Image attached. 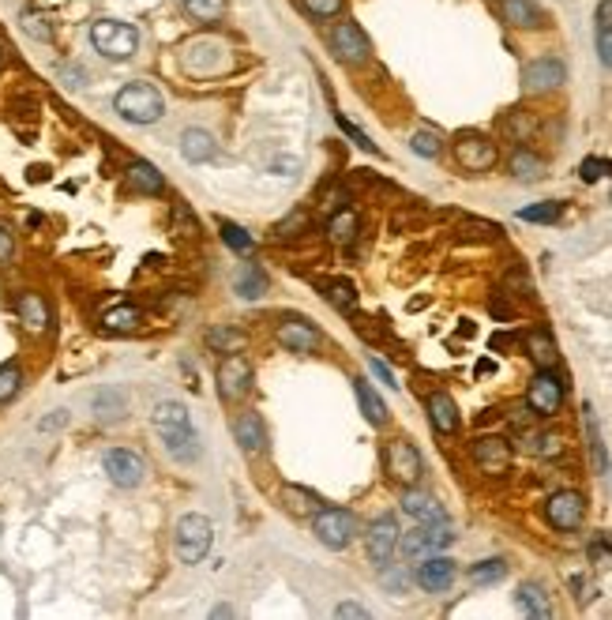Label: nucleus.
I'll list each match as a JSON object with an SVG mask.
<instances>
[{
	"label": "nucleus",
	"mask_w": 612,
	"mask_h": 620,
	"mask_svg": "<svg viewBox=\"0 0 612 620\" xmlns=\"http://www.w3.org/2000/svg\"><path fill=\"white\" fill-rule=\"evenodd\" d=\"M155 429L158 436L166 440V448L177 455V459H192L196 455V433H192V421H188V410L181 403H158L155 406Z\"/></svg>",
	"instance_id": "nucleus-1"
},
{
	"label": "nucleus",
	"mask_w": 612,
	"mask_h": 620,
	"mask_svg": "<svg viewBox=\"0 0 612 620\" xmlns=\"http://www.w3.org/2000/svg\"><path fill=\"white\" fill-rule=\"evenodd\" d=\"M113 110L124 120H132V124H155L162 117L166 102L150 83H129V87H120V94L113 98Z\"/></svg>",
	"instance_id": "nucleus-2"
},
{
	"label": "nucleus",
	"mask_w": 612,
	"mask_h": 620,
	"mask_svg": "<svg viewBox=\"0 0 612 620\" xmlns=\"http://www.w3.org/2000/svg\"><path fill=\"white\" fill-rule=\"evenodd\" d=\"M91 42H94L98 53L110 57V61H129L139 49L136 27H129V23H120V19H98L91 27Z\"/></svg>",
	"instance_id": "nucleus-3"
},
{
	"label": "nucleus",
	"mask_w": 612,
	"mask_h": 620,
	"mask_svg": "<svg viewBox=\"0 0 612 620\" xmlns=\"http://www.w3.org/2000/svg\"><path fill=\"white\" fill-rule=\"evenodd\" d=\"M211 519L207 515H185L181 523H177V553H181L185 564H199L211 549Z\"/></svg>",
	"instance_id": "nucleus-4"
},
{
	"label": "nucleus",
	"mask_w": 612,
	"mask_h": 620,
	"mask_svg": "<svg viewBox=\"0 0 612 620\" xmlns=\"http://www.w3.org/2000/svg\"><path fill=\"white\" fill-rule=\"evenodd\" d=\"M454 541V530L444 523H417V530H410L402 538V553H406V560H425V557H432V553H440V549H447V545Z\"/></svg>",
	"instance_id": "nucleus-5"
},
{
	"label": "nucleus",
	"mask_w": 612,
	"mask_h": 620,
	"mask_svg": "<svg viewBox=\"0 0 612 620\" xmlns=\"http://www.w3.org/2000/svg\"><path fill=\"white\" fill-rule=\"evenodd\" d=\"M357 534V519L342 508H323L316 515V538L327 545V549H346Z\"/></svg>",
	"instance_id": "nucleus-6"
},
{
	"label": "nucleus",
	"mask_w": 612,
	"mask_h": 620,
	"mask_svg": "<svg viewBox=\"0 0 612 620\" xmlns=\"http://www.w3.org/2000/svg\"><path fill=\"white\" fill-rule=\"evenodd\" d=\"M218 391H222L225 403H241L244 395L252 391V365L241 354H229L218 365Z\"/></svg>",
	"instance_id": "nucleus-7"
},
{
	"label": "nucleus",
	"mask_w": 612,
	"mask_h": 620,
	"mask_svg": "<svg viewBox=\"0 0 612 620\" xmlns=\"http://www.w3.org/2000/svg\"><path fill=\"white\" fill-rule=\"evenodd\" d=\"M526 403H530V410L538 414V417H552V414L559 410V403H564V384H559L549 368H541L538 377L530 380Z\"/></svg>",
	"instance_id": "nucleus-8"
},
{
	"label": "nucleus",
	"mask_w": 612,
	"mask_h": 620,
	"mask_svg": "<svg viewBox=\"0 0 612 620\" xmlns=\"http://www.w3.org/2000/svg\"><path fill=\"white\" fill-rule=\"evenodd\" d=\"M545 515H549V523L556 530H575L582 523V515H586V501H582L579 492H571V489L552 492L549 504H545Z\"/></svg>",
	"instance_id": "nucleus-9"
},
{
	"label": "nucleus",
	"mask_w": 612,
	"mask_h": 620,
	"mask_svg": "<svg viewBox=\"0 0 612 620\" xmlns=\"http://www.w3.org/2000/svg\"><path fill=\"white\" fill-rule=\"evenodd\" d=\"M454 158L470 173H484L496 166V143H489L484 136H463L454 143Z\"/></svg>",
	"instance_id": "nucleus-10"
},
{
	"label": "nucleus",
	"mask_w": 612,
	"mask_h": 620,
	"mask_svg": "<svg viewBox=\"0 0 612 620\" xmlns=\"http://www.w3.org/2000/svg\"><path fill=\"white\" fill-rule=\"evenodd\" d=\"M106 474H110V482L120 485V489H136V485L143 482V474H147V466H143V459H139L136 452H129V448H113V452L106 455Z\"/></svg>",
	"instance_id": "nucleus-11"
},
{
	"label": "nucleus",
	"mask_w": 612,
	"mask_h": 620,
	"mask_svg": "<svg viewBox=\"0 0 612 620\" xmlns=\"http://www.w3.org/2000/svg\"><path fill=\"white\" fill-rule=\"evenodd\" d=\"M330 49L346 61V64H361V61H368V38H365V31L357 27V23H339L335 31H330Z\"/></svg>",
	"instance_id": "nucleus-12"
},
{
	"label": "nucleus",
	"mask_w": 612,
	"mask_h": 620,
	"mask_svg": "<svg viewBox=\"0 0 612 620\" xmlns=\"http://www.w3.org/2000/svg\"><path fill=\"white\" fill-rule=\"evenodd\" d=\"M387 474L402 485H414L421 478V455L410 440H395L387 448Z\"/></svg>",
	"instance_id": "nucleus-13"
},
{
	"label": "nucleus",
	"mask_w": 612,
	"mask_h": 620,
	"mask_svg": "<svg viewBox=\"0 0 612 620\" xmlns=\"http://www.w3.org/2000/svg\"><path fill=\"white\" fill-rule=\"evenodd\" d=\"M564 64H559L556 57H541V61H530L522 68V87L530 94H538V91H556L559 83H564Z\"/></svg>",
	"instance_id": "nucleus-14"
},
{
	"label": "nucleus",
	"mask_w": 612,
	"mask_h": 620,
	"mask_svg": "<svg viewBox=\"0 0 612 620\" xmlns=\"http://www.w3.org/2000/svg\"><path fill=\"white\" fill-rule=\"evenodd\" d=\"M278 342L290 346L293 354H312L320 350V331L309 320H286V324H278Z\"/></svg>",
	"instance_id": "nucleus-15"
},
{
	"label": "nucleus",
	"mask_w": 612,
	"mask_h": 620,
	"mask_svg": "<svg viewBox=\"0 0 612 620\" xmlns=\"http://www.w3.org/2000/svg\"><path fill=\"white\" fill-rule=\"evenodd\" d=\"M417 583L425 587V590H432V594H440V590H447L451 583H454V560H447V557H425L421 564H417Z\"/></svg>",
	"instance_id": "nucleus-16"
},
{
	"label": "nucleus",
	"mask_w": 612,
	"mask_h": 620,
	"mask_svg": "<svg viewBox=\"0 0 612 620\" xmlns=\"http://www.w3.org/2000/svg\"><path fill=\"white\" fill-rule=\"evenodd\" d=\"M395 545H398V527H395V519L384 515V519H376V523L368 527V557L376 564H387L391 553H395Z\"/></svg>",
	"instance_id": "nucleus-17"
},
{
	"label": "nucleus",
	"mask_w": 612,
	"mask_h": 620,
	"mask_svg": "<svg viewBox=\"0 0 612 620\" xmlns=\"http://www.w3.org/2000/svg\"><path fill=\"white\" fill-rule=\"evenodd\" d=\"M473 459L489 470V474H500V470L512 466V444L500 440V436H481L473 444Z\"/></svg>",
	"instance_id": "nucleus-18"
},
{
	"label": "nucleus",
	"mask_w": 612,
	"mask_h": 620,
	"mask_svg": "<svg viewBox=\"0 0 612 620\" xmlns=\"http://www.w3.org/2000/svg\"><path fill=\"white\" fill-rule=\"evenodd\" d=\"M402 511L410 519H417V523H440L444 519V504L432 492H417V489H410L402 496Z\"/></svg>",
	"instance_id": "nucleus-19"
},
{
	"label": "nucleus",
	"mask_w": 612,
	"mask_h": 620,
	"mask_svg": "<svg viewBox=\"0 0 612 620\" xmlns=\"http://www.w3.org/2000/svg\"><path fill=\"white\" fill-rule=\"evenodd\" d=\"M234 433H237L241 448H244L248 455H263V452H267V433H263L260 414H241L237 425H234Z\"/></svg>",
	"instance_id": "nucleus-20"
},
{
	"label": "nucleus",
	"mask_w": 612,
	"mask_h": 620,
	"mask_svg": "<svg viewBox=\"0 0 612 620\" xmlns=\"http://www.w3.org/2000/svg\"><path fill=\"white\" fill-rule=\"evenodd\" d=\"M428 417H432V429L451 436L458 433V406L451 403V395L436 391V395H428Z\"/></svg>",
	"instance_id": "nucleus-21"
},
{
	"label": "nucleus",
	"mask_w": 612,
	"mask_h": 620,
	"mask_svg": "<svg viewBox=\"0 0 612 620\" xmlns=\"http://www.w3.org/2000/svg\"><path fill=\"white\" fill-rule=\"evenodd\" d=\"M19 324L27 328L31 335H42L49 328V305L42 301L38 293H23L19 297Z\"/></svg>",
	"instance_id": "nucleus-22"
},
{
	"label": "nucleus",
	"mask_w": 612,
	"mask_h": 620,
	"mask_svg": "<svg viewBox=\"0 0 612 620\" xmlns=\"http://www.w3.org/2000/svg\"><path fill=\"white\" fill-rule=\"evenodd\" d=\"M500 12L512 27H522V31L526 27H541V8L533 5V0H503Z\"/></svg>",
	"instance_id": "nucleus-23"
},
{
	"label": "nucleus",
	"mask_w": 612,
	"mask_h": 620,
	"mask_svg": "<svg viewBox=\"0 0 612 620\" xmlns=\"http://www.w3.org/2000/svg\"><path fill=\"white\" fill-rule=\"evenodd\" d=\"M181 155H185L188 162H207V158H215V139H211V132L188 129V132L181 136Z\"/></svg>",
	"instance_id": "nucleus-24"
},
{
	"label": "nucleus",
	"mask_w": 612,
	"mask_h": 620,
	"mask_svg": "<svg viewBox=\"0 0 612 620\" xmlns=\"http://www.w3.org/2000/svg\"><path fill=\"white\" fill-rule=\"evenodd\" d=\"M234 286H237V293L244 297V301H256V297H263V290H267V275L256 263H244V267H237Z\"/></svg>",
	"instance_id": "nucleus-25"
},
{
	"label": "nucleus",
	"mask_w": 612,
	"mask_h": 620,
	"mask_svg": "<svg viewBox=\"0 0 612 620\" xmlns=\"http://www.w3.org/2000/svg\"><path fill=\"white\" fill-rule=\"evenodd\" d=\"M129 185L136 188V192H143V196H158L162 188H166V181H162V173L150 166V162H136V166H129Z\"/></svg>",
	"instance_id": "nucleus-26"
},
{
	"label": "nucleus",
	"mask_w": 612,
	"mask_h": 620,
	"mask_svg": "<svg viewBox=\"0 0 612 620\" xmlns=\"http://www.w3.org/2000/svg\"><path fill=\"white\" fill-rule=\"evenodd\" d=\"M353 391H357V403H361V414L372 421V425H384L387 421V406L379 403V395L372 391L368 380H353Z\"/></svg>",
	"instance_id": "nucleus-27"
},
{
	"label": "nucleus",
	"mask_w": 612,
	"mask_h": 620,
	"mask_svg": "<svg viewBox=\"0 0 612 620\" xmlns=\"http://www.w3.org/2000/svg\"><path fill=\"white\" fill-rule=\"evenodd\" d=\"M139 309L136 305H113L106 316H101V328L113 331V335H124V331H136L139 328Z\"/></svg>",
	"instance_id": "nucleus-28"
},
{
	"label": "nucleus",
	"mask_w": 612,
	"mask_h": 620,
	"mask_svg": "<svg viewBox=\"0 0 612 620\" xmlns=\"http://www.w3.org/2000/svg\"><path fill=\"white\" fill-rule=\"evenodd\" d=\"M519 609L526 613V616H549L552 613V606H549V598H545V590L538 587V583H522L519 587Z\"/></svg>",
	"instance_id": "nucleus-29"
},
{
	"label": "nucleus",
	"mask_w": 612,
	"mask_h": 620,
	"mask_svg": "<svg viewBox=\"0 0 612 620\" xmlns=\"http://www.w3.org/2000/svg\"><path fill=\"white\" fill-rule=\"evenodd\" d=\"M244 331H237V328H211L207 331V346L211 350H218V354H237V350H244Z\"/></svg>",
	"instance_id": "nucleus-30"
},
{
	"label": "nucleus",
	"mask_w": 612,
	"mask_h": 620,
	"mask_svg": "<svg viewBox=\"0 0 612 620\" xmlns=\"http://www.w3.org/2000/svg\"><path fill=\"white\" fill-rule=\"evenodd\" d=\"M512 173L519 181H538L545 173V162H541V155H533V151H526V147H522V151L512 155Z\"/></svg>",
	"instance_id": "nucleus-31"
},
{
	"label": "nucleus",
	"mask_w": 612,
	"mask_h": 620,
	"mask_svg": "<svg viewBox=\"0 0 612 620\" xmlns=\"http://www.w3.org/2000/svg\"><path fill=\"white\" fill-rule=\"evenodd\" d=\"M323 290H327V301L335 305L339 312H353L357 309V290H353V282L339 279V282H327Z\"/></svg>",
	"instance_id": "nucleus-32"
},
{
	"label": "nucleus",
	"mask_w": 612,
	"mask_h": 620,
	"mask_svg": "<svg viewBox=\"0 0 612 620\" xmlns=\"http://www.w3.org/2000/svg\"><path fill=\"white\" fill-rule=\"evenodd\" d=\"M526 346H530V358L538 361L541 368H552V365H556V346H552V339H549V335L533 331V335L526 339Z\"/></svg>",
	"instance_id": "nucleus-33"
},
{
	"label": "nucleus",
	"mask_w": 612,
	"mask_h": 620,
	"mask_svg": "<svg viewBox=\"0 0 612 620\" xmlns=\"http://www.w3.org/2000/svg\"><path fill=\"white\" fill-rule=\"evenodd\" d=\"M185 8L199 23H218L225 15V0H185Z\"/></svg>",
	"instance_id": "nucleus-34"
},
{
	"label": "nucleus",
	"mask_w": 612,
	"mask_h": 620,
	"mask_svg": "<svg viewBox=\"0 0 612 620\" xmlns=\"http://www.w3.org/2000/svg\"><path fill=\"white\" fill-rule=\"evenodd\" d=\"M503 576H507V564H503V560H481V564H473V568H470V579H473L477 587L500 583Z\"/></svg>",
	"instance_id": "nucleus-35"
},
{
	"label": "nucleus",
	"mask_w": 612,
	"mask_h": 620,
	"mask_svg": "<svg viewBox=\"0 0 612 620\" xmlns=\"http://www.w3.org/2000/svg\"><path fill=\"white\" fill-rule=\"evenodd\" d=\"M222 241L234 248V253H252V244H256V241H252V234L241 230L237 222H222Z\"/></svg>",
	"instance_id": "nucleus-36"
},
{
	"label": "nucleus",
	"mask_w": 612,
	"mask_h": 620,
	"mask_svg": "<svg viewBox=\"0 0 612 620\" xmlns=\"http://www.w3.org/2000/svg\"><path fill=\"white\" fill-rule=\"evenodd\" d=\"M410 147L417 155H425V158H436L440 151H444V139L432 132V129H421V132H414V139H410Z\"/></svg>",
	"instance_id": "nucleus-37"
},
{
	"label": "nucleus",
	"mask_w": 612,
	"mask_h": 620,
	"mask_svg": "<svg viewBox=\"0 0 612 620\" xmlns=\"http://www.w3.org/2000/svg\"><path fill=\"white\" fill-rule=\"evenodd\" d=\"M353 234H357V215L353 211H339L335 218H330V237H335L339 244L353 241Z\"/></svg>",
	"instance_id": "nucleus-38"
},
{
	"label": "nucleus",
	"mask_w": 612,
	"mask_h": 620,
	"mask_svg": "<svg viewBox=\"0 0 612 620\" xmlns=\"http://www.w3.org/2000/svg\"><path fill=\"white\" fill-rule=\"evenodd\" d=\"M23 377H19V368L15 365H0V403H8L12 395L19 391Z\"/></svg>",
	"instance_id": "nucleus-39"
},
{
	"label": "nucleus",
	"mask_w": 612,
	"mask_h": 620,
	"mask_svg": "<svg viewBox=\"0 0 612 620\" xmlns=\"http://www.w3.org/2000/svg\"><path fill=\"white\" fill-rule=\"evenodd\" d=\"M301 8L312 19H330V15L342 12V0H301Z\"/></svg>",
	"instance_id": "nucleus-40"
},
{
	"label": "nucleus",
	"mask_w": 612,
	"mask_h": 620,
	"mask_svg": "<svg viewBox=\"0 0 612 620\" xmlns=\"http://www.w3.org/2000/svg\"><path fill=\"white\" fill-rule=\"evenodd\" d=\"M94 410L101 414V417H120V410H124V399L117 391H101L98 399H94Z\"/></svg>",
	"instance_id": "nucleus-41"
},
{
	"label": "nucleus",
	"mask_w": 612,
	"mask_h": 620,
	"mask_svg": "<svg viewBox=\"0 0 612 620\" xmlns=\"http://www.w3.org/2000/svg\"><path fill=\"white\" fill-rule=\"evenodd\" d=\"M559 211H564L559 204H538V207H522L519 218H526V222H556Z\"/></svg>",
	"instance_id": "nucleus-42"
},
{
	"label": "nucleus",
	"mask_w": 612,
	"mask_h": 620,
	"mask_svg": "<svg viewBox=\"0 0 612 620\" xmlns=\"http://www.w3.org/2000/svg\"><path fill=\"white\" fill-rule=\"evenodd\" d=\"M579 173H582L586 185H594V181L605 177V173H612V162H605V158H586V162L579 166Z\"/></svg>",
	"instance_id": "nucleus-43"
},
{
	"label": "nucleus",
	"mask_w": 612,
	"mask_h": 620,
	"mask_svg": "<svg viewBox=\"0 0 612 620\" xmlns=\"http://www.w3.org/2000/svg\"><path fill=\"white\" fill-rule=\"evenodd\" d=\"M23 31H27L31 38H38V42H49V38H53V31H49V23H45L42 15H34V12L23 15Z\"/></svg>",
	"instance_id": "nucleus-44"
},
{
	"label": "nucleus",
	"mask_w": 612,
	"mask_h": 620,
	"mask_svg": "<svg viewBox=\"0 0 612 620\" xmlns=\"http://www.w3.org/2000/svg\"><path fill=\"white\" fill-rule=\"evenodd\" d=\"M339 129H342V132H346V136H349L357 147H365V151H376V143H372V139H368L361 129H357V124H349L346 117H339Z\"/></svg>",
	"instance_id": "nucleus-45"
},
{
	"label": "nucleus",
	"mask_w": 612,
	"mask_h": 620,
	"mask_svg": "<svg viewBox=\"0 0 612 620\" xmlns=\"http://www.w3.org/2000/svg\"><path fill=\"white\" fill-rule=\"evenodd\" d=\"M507 132H512L515 139H526L533 132V120H522V113H512L507 117Z\"/></svg>",
	"instance_id": "nucleus-46"
},
{
	"label": "nucleus",
	"mask_w": 612,
	"mask_h": 620,
	"mask_svg": "<svg viewBox=\"0 0 612 620\" xmlns=\"http://www.w3.org/2000/svg\"><path fill=\"white\" fill-rule=\"evenodd\" d=\"M598 57L605 68H612V31H598Z\"/></svg>",
	"instance_id": "nucleus-47"
},
{
	"label": "nucleus",
	"mask_w": 612,
	"mask_h": 620,
	"mask_svg": "<svg viewBox=\"0 0 612 620\" xmlns=\"http://www.w3.org/2000/svg\"><path fill=\"white\" fill-rule=\"evenodd\" d=\"M559 448H564V440H559L556 433H545V436H541V455H545V459L559 455Z\"/></svg>",
	"instance_id": "nucleus-48"
},
{
	"label": "nucleus",
	"mask_w": 612,
	"mask_h": 620,
	"mask_svg": "<svg viewBox=\"0 0 612 620\" xmlns=\"http://www.w3.org/2000/svg\"><path fill=\"white\" fill-rule=\"evenodd\" d=\"M12 253H15V237L8 234V226H0V263L12 260Z\"/></svg>",
	"instance_id": "nucleus-49"
},
{
	"label": "nucleus",
	"mask_w": 612,
	"mask_h": 620,
	"mask_svg": "<svg viewBox=\"0 0 612 620\" xmlns=\"http://www.w3.org/2000/svg\"><path fill=\"white\" fill-rule=\"evenodd\" d=\"M598 31H612V0L598 5Z\"/></svg>",
	"instance_id": "nucleus-50"
},
{
	"label": "nucleus",
	"mask_w": 612,
	"mask_h": 620,
	"mask_svg": "<svg viewBox=\"0 0 612 620\" xmlns=\"http://www.w3.org/2000/svg\"><path fill=\"white\" fill-rule=\"evenodd\" d=\"M301 226H304V215L297 211L290 222H282V226H278V237H290V230H301Z\"/></svg>",
	"instance_id": "nucleus-51"
},
{
	"label": "nucleus",
	"mask_w": 612,
	"mask_h": 620,
	"mask_svg": "<svg viewBox=\"0 0 612 620\" xmlns=\"http://www.w3.org/2000/svg\"><path fill=\"white\" fill-rule=\"evenodd\" d=\"M372 372H376V377L384 380V384H391V387H395V377H391V368H387V365H379L376 358H372Z\"/></svg>",
	"instance_id": "nucleus-52"
},
{
	"label": "nucleus",
	"mask_w": 612,
	"mask_h": 620,
	"mask_svg": "<svg viewBox=\"0 0 612 620\" xmlns=\"http://www.w3.org/2000/svg\"><path fill=\"white\" fill-rule=\"evenodd\" d=\"M339 616H368V609H365V606L346 602V606H339Z\"/></svg>",
	"instance_id": "nucleus-53"
}]
</instances>
